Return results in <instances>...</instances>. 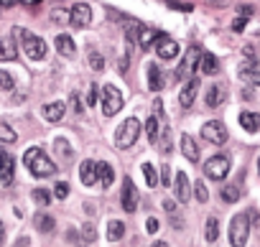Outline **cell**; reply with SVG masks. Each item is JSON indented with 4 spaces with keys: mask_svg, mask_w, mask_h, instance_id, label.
<instances>
[{
    "mask_svg": "<svg viewBox=\"0 0 260 247\" xmlns=\"http://www.w3.org/2000/svg\"><path fill=\"white\" fill-rule=\"evenodd\" d=\"M161 87H164L161 66H158V64H148V89H151V92H161Z\"/></svg>",
    "mask_w": 260,
    "mask_h": 247,
    "instance_id": "obj_22",
    "label": "cell"
},
{
    "mask_svg": "<svg viewBox=\"0 0 260 247\" xmlns=\"http://www.w3.org/2000/svg\"><path fill=\"white\" fill-rule=\"evenodd\" d=\"M194 196H197L202 204H207V201H209V191H207V186H204L202 181H197V184H194Z\"/></svg>",
    "mask_w": 260,
    "mask_h": 247,
    "instance_id": "obj_40",
    "label": "cell"
},
{
    "mask_svg": "<svg viewBox=\"0 0 260 247\" xmlns=\"http://www.w3.org/2000/svg\"><path fill=\"white\" fill-rule=\"evenodd\" d=\"M224 99H227V89H224V84H209V89H207V94H204L207 107L217 110V107L224 104Z\"/></svg>",
    "mask_w": 260,
    "mask_h": 247,
    "instance_id": "obj_12",
    "label": "cell"
},
{
    "mask_svg": "<svg viewBox=\"0 0 260 247\" xmlns=\"http://www.w3.org/2000/svg\"><path fill=\"white\" fill-rule=\"evenodd\" d=\"M97 92H100V84H92V89H89V104L97 102Z\"/></svg>",
    "mask_w": 260,
    "mask_h": 247,
    "instance_id": "obj_44",
    "label": "cell"
},
{
    "mask_svg": "<svg viewBox=\"0 0 260 247\" xmlns=\"http://www.w3.org/2000/svg\"><path fill=\"white\" fill-rule=\"evenodd\" d=\"M197 69H199L202 74H217V72H219V61H217V56H212V54H199Z\"/></svg>",
    "mask_w": 260,
    "mask_h": 247,
    "instance_id": "obj_17",
    "label": "cell"
},
{
    "mask_svg": "<svg viewBox=\"0 0 260 247\" xmlns=\"http://www.w3.org/2000/svg\"><path fill=\"white\" fill-rule=\"evenodd\" d=\"M197 92H199V82H197V79H189V82L181 87V92H179V104H181V107H191L194 99H197Z\"/></svg>",
    "mask_w": 260,
    "mask_h": 247,
    "instance_id": "obj_14",
    "label": "cell"
},
{
    "mask_svg": "<svg viewBox=\"0 0 260 247\" xmlns=\"http://www.w3.org/2000/svg\"><path fill=\"white\" fill-rule=\"evenodd\" d=\"M51 21H69V13L61 11V8H56V11H51Z\"/></svg>",
    "mask_w": 260,
    "mask_h": 247,
    "instance_id": "obj_42",
    "label": "cell"
},
{
    "mask_svg": "<svg viewBox=\"0 0 260 247\" xmlns=\"http://www.w3.org/2000/svg\"><path fill=\"white\" fill-rule=\"evenodd\" d=\"M23 163L28 166V171L36 176V179H49L56 173V163L46 156V151L41 148H28L26 156H23Z\"/></svg>",
    "mask_w": 260,
    "mask_h": 247,
    "instance_id": "obj_1",
    "label": "cell"
},
{
    "mask_svg": "<svg viewBox=\"0 0 260 247\" xmlns=\"http://www.w3.org/2000/svg\"><path fill=\"white\" fill-rule=\"evenodd\" d=\"M199 54H202V51H199L197 46H191V49L186 51V59H184V64L179 66V72H176V74H179V77H186V74L197 72V61H199Z\"/></svg>",
    "mask_w": 260,
    "mask_h": 247,
    "instance_id": "obj_16",
    "label": "cell"
},
{
    "mask_svg": "<svg viewBox=\"0 0 260 247\" xmlns=\"http://www.w3.org/2000/svg\"><path fill=\"white\" fill-rule=\"evenodd\" d=\"M204 173L214 181H222L227 173H230V158L227 156H212L207 163H204Z\"/></svg>",
    "mask_w": 260,
    "mask_h": 247,
    "instance_id": "obj_7",
    "label": "cell"
},
{
    "mask_svg": "<svg viewBox=\"0 0 260 247\" xmlns=\"http://www.w3.org/2000/svg\"><path fill=\"white\" fill-rule=\"evenodd\" d=\"M181 153H184L189 161H194V163L199 161V146H197V140H194L189 133L181 135Z\"/></svg>",
    "mask_w": 260,
    "mask_h": 247,
    "instance_id": "obj_19",
    "label": "cell"
},
{
    "mask_svg": "<svg viewBox=\"0 0 260 247\" xmlns=\"http://www.w3.org/2000/svg\"><path fill=\"white\" fill-rule=\"evenodd\" d=\"M240 77L247 79L250 84H257V61H245L240 66Z\"/></svg>",
    "mask_w": 260,
    "mask_h": 247,
    "instance_id": "obj_27",
    "label": "cell"
},
{
    "mask_svg": "<svg viewBox=\"0 0 260 247\" xmlns=\"http://www.w3.org/2000/svg\"><path fill=\"white\" fill-rule=\"evenodd\" d=\"M156 143H161L158 148H161L164 153H171V151H174V146H171V128H169V125L161 130V140H156Z\"/></svg>",
    "mask_w": 260,
    "mask_h": 247,
    "instance_id": "obj_34",
    "label": "cell"
},
{
    "mask_svg": "<svg viewBox=\"0 0 260 247\" xmlns=\"http://www.w3.org/2000/svg\"><path fill=\"white\" fill-rule=\"evenodd\" d=\"M3 237H6V224L0 222V242H3Z\"/></svg>",
    "mask_w": 260,
    "mask_h": 247,
    "instance_id": "obj_50",
    "label": "cell"
},
{
    "mask_svg": "<svg viewBox=\"0 0 260 247\" xmlns=\"http://www.w3.org/2000/svg\"><path fill=\"white\" fill-rule=\"evenodd\" d=\"M219 196H222V201H227V204H235V201H240L242 191H240V186H237V184H227V186H222Z\"/></svg>",
    "mask_w": 260,
    "mask_h": 247,
    "instance_id": "obj_25",
    "label": "cell"
},
{
    "mask_svg": "<svg viewBox=\"0 0 260 247\" xmlns=\"http://www.w3.org/2000/svg\"><path fill=\"white\" fill-rule=\"evenodd\" d=\"M112 179H115L112 166L110 163H97V184H100V189H110Z\"/></svg>",
    "mask_w": 260,
    "mask_h": 247,
    "instance_id": "obj_21",
    "label": "cell"
},
{
    "mask_svg": "<svg viewBox=\"0 0 260 247\" xmlns=\"http://www.w3.org/2000/svg\"><path fill=\"white\" fill-rule=\"evenodd\" d=\"M158 39V31H153V28H146V26H141L138 28V44H141V51H148L151 46H153V41Z\"/></svg>",
    "mask_w": 260,
    "mask_h": 247,
    "instance_id": "obj_23",
    "label": "cell"
},
{
    "mask_svg": "<svg viewBox=\"0 0 260 247\" xmlns=\"http://www.w3.org/2000/svg\"><path fill=\"white\" fill-rule=\"evenodd\" d=\"M18 3H23V6H36L39 0H18Z\"/></svg>",
    "mask_w": 260,
    "mask_h": 247,
    "instance_id": "obj_51",
    "label": "cell"
},
{
    "mask_svg": "<svg viewBox=\"0 0 260 247\" xmlns=\"http://www.w3.org/2000/svg\"><path fill=\"white\" fill-rule=\"evenodd\" d=\"M120 204L125 211H136L138 209V189L133 184V179H122V194H120Z\"/></svg>",
    "mask_w": 260,
    "mask_h": 247,
    "instance_id": "obj_9",
    "label": "cell"
},
{
    "mask_svg": "<svg viewBox=\"0 0 260 247\" xmlns=\"http://www.w3.org/2000/svg\"><path fill=\"white\" fill-rule=\"evenodd\" d=\"M79 234H82V239H84V242H94V239H97V229H94V224H92V222L82 224Z\"/></svg>",
    "mask_w": 260,
    "mask_h": 247,
    "instance_id": "obj_37",
    "label": "cell"
},
{
    "mask_svg": "<svg viewBox=\"0 0 260 247\" xmlns=\"http://www.w3.org/2000/svg\"><path fill=\"white\" fill-rule=\"evenodd\" d=\"M158 227H161V224H158V219H156V217H151V219L146 222V229H148L151 234H156V232H158Z\"/></svg>",
    "mask_w": 260,
    "mask_h": 247,
    "instance_id": "obj_43",
    "label": "cell"
},
{
    "mask_svg": "<svg viewBox=\"0 0 260 247\" xmlns=\"http://www.w3.org/2000/svg\"><path fill=\"white\" fill-rule=\"evenodd\" d=\"M11 33H13L16 41H21V46H23V51H26V56L31 61H39V59L46 56V41L41 36H34V33H28L26 28H18V26Z\"/></svg>",
    "mask_w": 260,
    "mask_h": 247,
    "instance_id": "obj_2",
    "label": "cell"
},
{
    "mask_svg": "<svg viewBox=\"0 0 260 247\" xmlns=\"http://www.w3.org/2000/svg\"><path fill=\"white\" fill-rule=\"evenodd\" d=\"M64 115H67V104L64 102H49V104H44V117L49 122H59Z\"/></svg>",
    "mask_w": 260,
    "mask_h": 247,
    "instance_id": "obj_18",
    "label": "cell"
},
{
    "mask_svg": "<svg viewBox=\"0 0 260 247\" xmlns=\"http://www.w3.org/2000/svg\"><path fill=\"white\" fill-rule=\"evenodd\" d=\"M79 179L84 186H94L97 184V163L94 161H82L79 163Z\"/></svg>",
    "mask_w": 260,
    "mask_h": 247,
    "instance_id": "obj_15",
    "label": "cell"
},
{
    "mask_svg": "<svg viewBox=\"0 0 260 247\" xmlns=\"http://www.w3.org/2000/svg\"><path fill=\"white\" fill-rule=\"evenodd\" d=\"M146 133H148L151 143L158 140V117H156V115H151V117L146 120Z\"/></svg>",
    "mask_w": 260,
    "mask_h": 247,
    "instance_id": "obj_31",
    "label": "cell"
},
{
    "mask_svg": "<svg viewBox=\"0 0 260 247\" xmlns=\"http://www.w3.org/2000/svg\"><path fill=\"white\" fill-rule=\"evenodd\" d=\"M143 173H146L148 186H151V189H156V186H158V173H156V168H153L151 163H143Z\"/></svg>",
    "mask_w": 260,
    "mask_h": 247,
    "instance_id": "obj_36",
    "label": "cell"
},
{
    "mask_svg": "<svg viewBox=\"0 0 260 247\" xmlns=\"http://www.w3.org/2000/svg\"><path fill=\"white\" fill-rule=\"evenodd\" d=\"M89 66H92L94 72H102V69H105V59H102V54L89 51Z\"/></svg>",
    "mask_w": 260,
    "mask_h": 247,
    "instance_id": "obj_39",
    "label": "cell"
},
{
    "mask_svg": "<svg viewBox=\"0 0 260 247\" xmlns=\"http://www.w3.org/2000/svg\"><path fill=\"white\" fill-rule=\"evenodd\" d=\"M16 247H28V237H21V239L16 242Z\"/></svg>",
    "mask_w": 260,
    "mask_h": 247,
    "instance_id": "obj_49",
    "label": "cell"
},
{
    "mask_svg": "<svg viewBox=\"0 0 260 247\" xmlns=\"http://www.w3.org/2000/svg\"><path fill=\"white\" fill-rule=\"evenodd\" d=\"M202 138L209 140L212 146H224V143H227V128H224V122L209 120L207 125L202 128Z\"/></svg>",
    "mask_w": 260,
    "mask_h": 247,
    "instance_id": "obj_6",
    "label": "cell"
},
{
    "mask_svg": "<svg viewBox=\"0 0 260 247\" xmlns=\"http://www.w3.org/2000/svg\"><path fill=\"white\" fill-rule=\"evenodd\" d=\"M245 23H247L245 18H235V23H232V31H242V28H245Z\"/></svg>",
    "mask_w": 260,
    "mask_h": 247,
    "instance_id": "obj_45",
    "label": "cell"
},
{
    "mask_svg": "<svg viewBox=\"0 0 260 247\" xmlns=\"http://www.w3.org/2000/svg\"><path fill=\"white\" fill-rule=\"evenodd\" d=\"M13 171H16V161L8 151H0V184L8 186L13 181Z\"/></svg>",
    "mask_w": 260,
    "mask_h": 247,
    "instance_id": "obj_11",
    "label": "cell"
},
{
    "mask_svg": "<svg viewBox=\"0 0 260 247\" xmlns=\"http://www.w3.org/2000/svg\"><path fill=\"white\" fill-rule=\"evenodd\" d=\"M257 115L255 112H240V125L247 130V133H257Z\"/></svg>",
    "mask_w": 260,
    "mask_h": 247,
    "instance_id": "obj_28",
    "label": "cell"
},
{
    "mask_svg": "<svg viewBox=\"0 0 260 247\" xmlns=\"http://www.w3.org/2000/svg\"><path fill=\"white\" fill-rule=\"evenodd\" d=\"M31 199H34L36 204H41V206H49V199H51V196H49V191H44V189H34V191H31Z\"/></svg>",
    "mask_w": 260,
    "mask_h": 247,
    "instance_id": "obj_38",
    "label": "cell"
},
{
    "mask_svg": "<svg viewBox=\"0 0 260 247\" xmlns=\"http://www.w3.org/2000/svg\"><path fill=\"white\" fill-rule=\"evenodd\" d=\"M161 181L164 186H169V166H161Z\"/></svg>",
    "mask_w": 260,
    "mask_h": 247,
    "instance_id": "obj_46",
    "label": "cell"
},
{
    "mask_svg": "<svg viewBox=\"0 0 260 247\" xmlns=\"http://www.w3.org/2000/svg\"><path fill=\"white\" fill-rule=\"evenodd\" d=\"M207 242H214L217 237H219V222H217V217H209L207 219Z\"/></svg>",
    "mask_w": 260,
    "mask_h": 247,
    "instance_id": "obj_33",
    "label": "cell"
},
{
    "mask_svg": "<svg viewBox=\"0 0 260 247\" xmlns=\"http://www.w3.org/2000/svg\"><path fill=\"white\" fill-rule=\"evenodd\" d=\"M122 234H125V224L117 222V219H112V222L107 224V239H110V242H117V239H122Z\"/></svg>",
    "mask_w": 260,
    "mask_h": 247,
    "instance_id": "obj_29",
    "label": "cell"
},
{
    "mask_svg": "<svg viewBox=\"0 0 260 247\" xmlns=\"http://www.w3.org/2000/svg\"><path fill=\"white\" fill-rule=\"evenodd\" d=\"M18 0H0V8H8V6H16Z\"/></svg>",
    "mask_w": 260,
    "mask_h": 247,
    "instance_id": "obj_47",
    "label": "cell"
},
{
    "mask_svg": "<svg viewBox=\"0 0 260 247\" xmlns=\"http://www.w3.org/2000/svg\"><path fill=\"white\" fill-rule=\"evenodd\" d=\"M250 237V217L247 214H235L230 222V244L232 247H245Z\"/></svg>",
    "mask_w": 260,
    "mask_h": 247,
    "instance_id": "obj_4",
    "label": "cell"
},
{
    "mask_svg": "<svg viewBox=\"0 0 260 247\" xmlns=\"http://www.w3.org/2000/svg\"><path fill=\"white\" fill-rule=\"evenodd\" d=\"M122 104H125V99H122L120 89L112 87V84H105V87H102V112H105V117L117 115V112L122 110Z\"/></svg>",
    "mask_w": 260,
    "mask_h": 247,
    "instance_id": "obj_5",
    "label": "cell"
},
{
    "mask_svg": "<svg viewBox=\"0 0 260 247\" xmlns=\"http://www.w3.org/2000/svg\"><path fill=\"white\" fill-rule=\"evenodd\" d=\"M13 59H18V49H16V44L13 41H0V61H13Z\"/></svg>",
    "mask_w": 260,
    "mask_h": 247,
    "instance_id": "obj_26",
    "label": "cell"
},
{
    "mask_svg": "<svg viewBox=\"0 0 260 247\" xmlns=\"http://www.w3.org/2000/svg\"><path fill=\"white\" fill-rule=\"evenodd\" d=\"M92 23V11H89V6L87 3H74L72 8H69V26H74V28H87Z\"/></svg>",
    "mask_w": 260,
    "mask_h": 247,
    "instance_id": "obj_8",
    "label": "cell"
},
{
    "mask_svg": "<svg viewBox=\"0 0 260 247\" xmlns=\"http://www.w3.org/2000/svg\"><path fill=\"white\" fill-rule=\"evenodd\" d=\"M151 247H169V244H166V242H164V239H161V242H153V244H151Z\"/></svg>",
    "mask_w": 260,
    "mask_h": 247,
    "instance_id": "obj_52",
    "label": "cell"
},
{
    "mask_svg": "<svg viewBox=\"0 0 260 247\" xmlns=\"http://www.w3.org/2000/svg\"><path fill=\"white\" fill-rule=\"evenodd\" d=\"M54 148H56V156H59L61 161H69V158H72V148H69V143H67L64 138H56Z\"/></svg>",
    "mask_w": 260,
    "mask_h": 247,
    "instance_id": "obj_32",
    "label": "cell"
},
{
    "mask_svg": "<svg viewBox=\"0 0 260 247\" xmlns=\"http://www.w3.org/2000/svg\"><path fill=\"white\" fill-rule=\"evenodd\" d=\"M174 194H176V201H181V204H186L191 196V184H189V176L184 171H179L174 179Z\"/></svg>",
    "mask_w": 260,
    "mask_h": 247,
    "instance_id": "obj_13",
    "label": "cell"
},
{
    "mask_svg": "<svg viewBox=\"0 0 260 247\" xmlns=\"http://www.w3.org/2000/svg\"><path fill=\"white\" fill-rule=\"evenodd\" d=\"M54 44H56V51H59L61 56H74V51H77V46H74V39H72L69 33H59Z\"/></svg>",
    "mask_w": 260,
    "mask_h": 247,
    "instance_id": "obj_20",
    "label": "cell"
},
{
    "mask_svg": "<svg viewBox=\"0 0 260 247\" xmlns=\"http://www.w3.org/2000/svg\"><path fill=\"white\" fill-rule=\"evenodd\" d=\"M13 87H16L13 74H11V72H6V69H0V89H3V92H11Z\"/></svg>",
    "mask_w": 260,
    "mask_h": 247,
    "instance_id": "obj_35",
    "label": "cell"
},
{
    "mask_svg": "<svg viewBox=\"0 0 260 247\" xmlns=\"http://www.w3.org/2000/svg\"><path fill=\"white\" fill-rule=\"evenodd\" d=\"M153 46H156V54L161 59H166V61L176 59V54H179V44L171 36H166V33H158V39L153 41Z\"/></svg>",
    "mask_w": 260,
    "mask_h": 247,
    "instance_id": "obj_10",
    "label": "cell"
},
{
    "mask_svg": "<svg viewBox=\"0 0 260 247\" xmlns=\"http://www.w3.org/2000/svg\"><path fill=\"white\" fill-rule=\"evenodd\" d=\"M138 135H141V120L138 117H127L122 125L117 128V133H115V146L120 151H125L130 146H136Z\"/></svg>",
    "mask_w": 260,
    "mask_h": 247,
    "instance_id": "obj_3",
    "label": "cell"
},
{
    "mask_svg": "<svg viewBox=\"0 0 260 247\" xmlns=\"http://www.w3.org/2000/svg\"><path fill=\"white\" fill-rule=\"evenodd\" d=\"M54 196L61 201V199H67L69 196V184H64V181H59V184H54Z\"/></svg>",
    "mask_w": 260,
    "mask_h": 247,
    "instance_id": "obj_41",
    "label": "cell"
},
{
    "mask_svg": "<svg viewBox=\"0 0 260 247\" xmlns=\"http://www.w3.org/2000/svg\"><path fill=\"white\" fill-rule=\"evenodd\" d=\"M0 140L3 143H16L18 140V133L8 125V122H0Z\"/></svg>",
    "mask_w": 260,
    "mask_h": 247,
    "instance_id": "obj_30",
    "label": "cell"
},
{
    "mask_svg": "<svg viewBox=\"0 0 260 247\" xmlns=\"http://www.w3.org/2000/svg\"><path fill=\"white\" fill-rule=\"evenodd\" d=\"M34 224H36V229L39 232H44V234H49V232H54V227H56V222H54V217H49V214H36L34 217Z\"/></svg>",
    "mask_w": 260,
    "mask_h": 247,
    "instance_id": "obj_24",
    "label": "cell"
},
{
    "mask_svg": "<svg viewBox=\"0 0 260 247\" xmlns=\"http://www.w3.org/2000/svg\"><path fill=\"white\" fill-rule=\"evenodd\" d=\"M164 206H166V211H169V214H174V211H176V204H174V201H166Z\"/></svg>",
    "mask_w": 260,
    "mask_h": 247,
    "instance_id": "obj_48",
    "label": "cell"
}]
</instances>
